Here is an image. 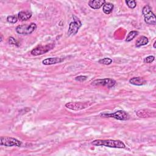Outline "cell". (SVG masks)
<instances>
[{
  "mask_svg": "<svg viewBox=\"0 0 156 156\" xmlns=\"http://www.w3.org/2000/svg\"><path fill=\"white\" fill-rule=\"evenodd\" d=\"M31 16H32V13L29 10L21 11L18 14V18L21 21H27L29 19H30Z\"/></svg>",
  "mask_w": 156,
  "mask_h": 156,
  "instance_id": "4fadbf2b",
  "label": "cell"
},
{
  "mask_svg": "<svg viewBox=\"0 0 156 156\" xmlns=\"http://www.w3.org/2000/svg\"><path fill=\"white\" fill-rule=\"evenodd\" d=\"M116 81L111 78L96 79L91 82V85L94 86H104L107 88H111L116 85Z\"/></svg>",
  "mask_w": 156,
  "mask_h": 156,
  "instance_id": "9c48e42d",
  "label": "cell"
},
{
  "mask_svg": "<svg viewBox=\"0 0 156 156\" xmlns=\"http://www.w3.org/2000/svg\"><path fill=\"white\" fill-rule=\"evenodd\" d=\"M65 60L63 57H49L44 59L42 61V63L45 65H54L57 63H60L62 62Z\"/></svg>",
  "mask_w": 156,
  "mask_h": 156,
  "instance_id": "30bf717a",
  "label": "cell"
},
{
  "mask_svg": "<svg viewBox=\"0 0 156 156\" xmlns=\"http://www.w3.org/2000/svg\"><path fill=\"white\" fill-rule=\"evenodd\" d=\"M106 2L104 0H91L88 2V5L93 9H99Z\"/></svg>",
  "mask_w": 156,
  "mask_h": 156,
  "instance_id": "8fae6325",
  "label": "cell"
},
{
  "mask_svg": "<svg viewBox=\"0 0 156 156\" xmlns=\"http://www.w3.org/2000/svg\"><path fill=\"white\" fill-rule=\"evenodd\" d=\"M73 21L71 22L69 25V28L68 30V35L71 36L76 35L80 27L82 26V23L79 20L78 18H77L76 16L73 15Z\"/></svg>",
  "mask_w": 156,
  "mask_h": 156,
  "instance_id": "52a82bcc",
  "label": "cell"
},
{
  "mask_svg": "<svg viewBox=\"0 0 156 156\" xmlns=\"http://www.w3.org/2000/svg\"><path fill=\"white\" fill-rule=\"evenodd\" d=\"M148 43H149L148 38L145 36H141L136 40L135 46L136 48H139L142 46L146 45Z\"/></svg>",
  "mask_w": 156,
  "mask_h": 156,
  "instance_id": "9a60e30c",
  "label": "cell"
},
{
  "mask_svg": "<svg viewBox=\"0 0 156 156\" xmlns=\"http://www.w3.org/2000/svg\"><path fill=\"white\" fill-rule=\"evenodd\" d=\"M98 62L101 64H103V65H110L112 63V59L108 58V57H105L104 58H101L100 59Z\"/></svg>",
  "mask_w": 156,
  "mask_h": 156,
  "instance_id": "ac0fdd59",
  "label": "cell"
},
{
  "mask_svg": "<svg viewBox=\"0 0 156 156\" xmlns=\"http://www.w3.org/2000/svg\"><path fill=\"white\" fill-rule=\"evenodd\" d=\"M129 83L134 85L141 86L146 83V80L141 77H134L130 79Z\"/></svg>",
  "mask_w": 156,
  "mask_h": 156,
  "instance_id": "7c38bea8",
  "label": "cell"
},
{
  "mask_svg": "<svg viewBox=\"0 0 156 156\" xmlns=\"http://www.w3.org/2000/svg\"><path fill=\"white\" fill-rule=\"evenodd\" d=\"M92 104L90 102H69L65 104V107L70 110L78 111L85 109Z\"/></svg>",
  "mask_w": 156,
  "mask_h": 156,
  "instance_id": "5b68a950",
  "label": "cell"
},
{
  "mask_svg": "<svg viewBox=\"0 0 156 156\" xmlns=\"http://www.w3.org/2000/svg\"><path fill=\"white\" fill-rule=\"evenodd\" d=\"M0 144L1 146H4L6 147H12L13 146L20 147L21 146L22 143L21 141L13 137L1 136Z\"/></svg>",
  "mask_w": 156,
  "mask_h": 156,
  "instance_id": "8992f818",
  "label": "cell"
},
{
  "mask_svg": "<svg viewBox=\"0 0 156 156\" xmlns=\"http://www.w3.org/2000/svg\"><path fill=\"white\" fill-rule=\"evenodd\" d=\"M113 7H114V5L113 4L110 3V2H105L104 4V5H103L102 10L104 13L108 15V14H110L112 12Z\"/></svg>",
  "mask_w": 156,
  "mask_h": 156,
  "instance_id": "2e32d148",
  "label": "cell"
},
{
  "mask_svg": "<svg viewBox=\"0 0 156 156\" xmlns=\"http://www.w3.org/2000/svg\"><path fill=\"white\" fill-rule=\"evenodd\" d=\"M100 116L105 118H113L116 119L120 121H126L129 119V114L123 110H118L112 113H101Z\"/></svg>",
  "mask_w": 156,
  "mask_h": 156,
  "instance_id": "277c9868",
  "label": "cell"
},
{
  "mask_svg": "<svg viewBox=\"0 0 156 156\" xmlns=\"http://www.w3.org/2000/svg\"><path fill=\"white\" fill-rule=\"evenodd\" d=\"M126 3L127 4V5L130 8V9H134L136 6V1H134V0H126Z\"/></svg>",
  "mask_w": 156,
  "mask_h": 156,
  "instance_id": "ffe728a7",
  "label": "cell"
},
{
  "mask_svg": "<svg viewBox=\"0 0 156 156\" xmlns=\"http://www.w3.org/2000/svg\"><path fill=\"white\" fill-rule=\"evenodd\" d=\"M155 43H156V41H155L154 43V44H153V47H154V48H156V47H155Z\"/></svg>",
  "mask_w": 156,
  "mask_h": 156,
  "instance_id": "cb8c5ba5",
  "label": "cell"
},
{
  "mask_svg": "<svg viewBox=\"0 0 156 156\" xmlns=\"http://www.w3.org/2000/svg\"><path fill=\"white\" fill-rule=\"evenodd\" d=\"M87 79V76H78L77 77H75V80L76 81H79V82H83L85 80H86Z\"/></svg>",
  "mask_w": 156,
  "mask_h": 156,
  "instance_id": "603a6c76",
  "label": "cell"
},
{
  "mask_svg": "<svg viewBox=\"0 0 156 156\" xmlns=\"http://www.w3.org/2000/svg\"><path fill=\"white\" fill-rule=\"evenodd\" d=\"M142 13L144 16L145 23L149 25H155L156 18L154 13L152 11V8L149 5H146L142 9Z\"/></svg>",
  "mask_w": 156,
  "mask_h": 156,
  "instance_id": "7a4b0ae2",
  "label": "cell"
},
{
  "mask_svg": "<svg viewBox=\"0 0 156 156\" xmlns=\"http://www.w3.org/2000/svg\"><path fill=\"white\" fill-rule=\"evenodd\" d=\"M91 144L96 146H105L112 148L123 149L126 147L125 144L118 140H96L93 141Z\"/></svg>",
  "mask_w": 156,
  "mask_h": 156,
  "instance_id": "6da1fadb",
  "label": "cell"
},
{
  "mask_svg": "<svg viewBox=\"0 0 156 156\" xmlns=\"http://www.w3.org/2000/svg\"><path fill=\"white\" fill-rule=\"evenodd\" d=\"M152 113H153V112L149 110L142 109V110H138L136 112V114L138 116H139L140 118H148L152 115Z\"/></svg>",
  "mask_w": 156,
  "mask_h": 156,
  "instance_id": "5bb4252c",
  "label": "cell"
},
{
  "mask_svg": "<svg viewBox=\"0 0 156 156\" xmlns=\"http://www.w3.org/2000/svg\"><path fill=\"white\" fill-rule=\"evenodd\" d=\"M155 59V57L153 55H149L144 58V62L146 63H152Z\"/></svg>",
  "mask_w": 156,
  "mask_h": 156,
  "instance_id": "44dd1931",
  "label": "cell"
},
{
  "mask_svg": "<svg viewBox=\"0 0 156 156\" xmlns=\"http://www.w3.org/2000/svg\"><path fill=\"white\" fill-rule=\"evenodd\" d=\"M9 43L10 44H13V45H15L16 46H19V44H18V41L15 40V38H14L12 37H10L9 38Z\"/></svg>",
  "mask_w": 156,
  "mask_h": 156,
  "instance_id": "7402d4cb",
  "label": "cell"
},
{
  "mask_svg": "<svg viewBox=\"0 0 156 156\" xmlns=\"http://www.w3.org/2000/svg\"><path fill=\"white\" fill-rule=\"evenodd\" d=\"M37 29V24L34 23H31L29 24H21L18 25L16 29V32L21 35H29L32 34Z\"/></svg>",
  "mask_w": 156,
  "mask_h": 156,
  "instance_id": "3957f363",
  "label": "cell"
},
{
  "mask_svg": "<svg viewBox=\"0 0 156 156\" xmlns=\"http://www.w3.org/2000/svg\"><path fill=\"white\" fill-rule=\"evenodd\" d=\"M7 21L12 24H15L18 21V18L17 16H15V15H10L8 16L7 18Z\"/></svg>",
  "mask_w": 156,
  "mask_h": 156,
  "instance_id": "d6986e66",
  "label": "cell"
},
{
  "mask_svg": "<svg viewBox=\"0 0 156 156\" xmlns=\"http://www.w3.org/2000/svg\"><path fill=\"white\" fill-rule=\"evenodd\" d=\"M2 35H1V42H2Z\"/></svg>",
  "mask_w": 156,
  "mask_h": 156,
  "instance_id": "d4e9b609",
  "label": "cell"
},
{
  "mask_svg": "<svg viewBox=\"0 0 156 156\" xmlns=\"http://www.w3.org/2000/svg\"><path fill=\"white\" fill-rule=\"evenodd\" d=\"M138 34V32L136 30H132L130 31L127 35L126 38V41H132L135 37H136Z\"/></svg>",
  "mask_w": 156,
  "mask_h": 156,
  "instance_id": "e0dca14e",
  "label": "cell"
},
{
  "mask_svg": "<svg viewBox=\"0 0 156 156\" xmlns=\"http://www.w3.org/2000/svg\"><path fill=\"white\" fill-rule=\"evenodd\" d=\"M55 46L54 43H50V44H46L44 46H38L35 48H34L31 52L30 54L33 55H42L43 54H45L46 52H48V51H49L50 50H51L52 49H53Z\"/></svg>",
  "mask_w": 156,
  "mask_h": 156,
  "instance_id": "ba28073f",
  "label": "cell"
}]
</instances>
